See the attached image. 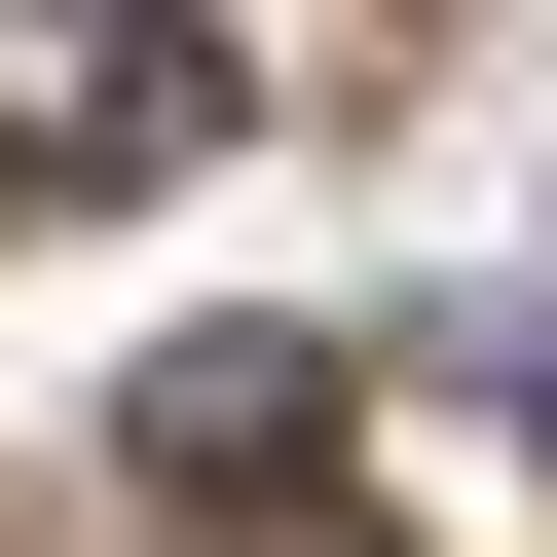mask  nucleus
<instances>
[{
  "label": "nucleus",
  "mask_w": 557,
  "mask_h": 557,
  "mask_svg": "<svg viewBox=\"0 0 557 557\" xmlns=\"http://www.w3.org/2000/svg\"><path fill=\"white\" fill-rule=\"evenodd\" d=\"M335 409H372L335 335H149V409H112V446H149L186 520H298V446H335Z\"/></svg>",
  "instance_id": "1"
},
{
  "label": "nucleus",
  "mask_w": 557,
  "mask_h": 557,
  "mask_svg": "<svg viewBox=\"0 0 557 557\" xmlns=\"http://www.w3.org/2000/svg\"><path fill=\"white\" fill-rule=\"evenodd\" d=\"M520 409H557V335H520Z\"/></svg>",
  "instance_id": "2"
}]
</instances>
